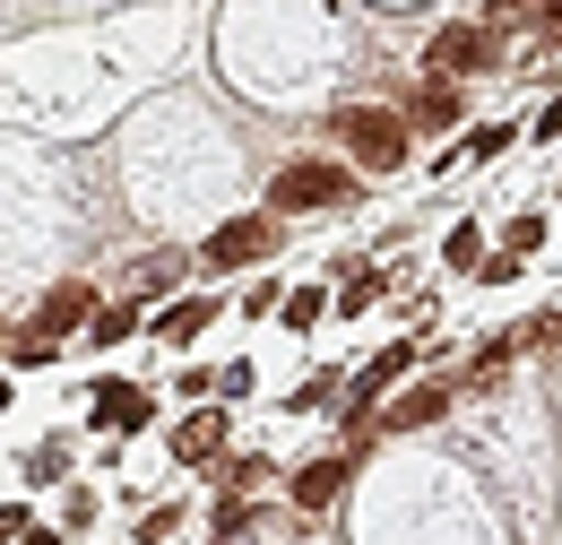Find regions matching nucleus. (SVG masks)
I'll return each instance as SVG.
<instances>
[{"instance_id":"obj_1","label":"nucleus","mask_w":562,"mask_h":545,"mask_svg":"<svg viewBox=\"0 0 562 545\" xmlns=\"http://www.w3.org/2000/svg\"><path fill=\"white\" fill-rule=\"evenodd\" d=\"M329 131H338V147H347L355 165H372V174L407 165V122L381 113V104H347V113H329Z\"/></svg>"},{"instance_id":"obj_2","label":"nucleus","mask_w":562,"mask_h":545,"mask_svg":"<svg viewBox=\"0 0 562 545\" xmlns=\"http://www.w3.org/2000/svg\"><path fill=\"white\" fill-rule=\"evenodd\" d=\"M347 191H355L347 165H321V156H303V165H285L278 182H269V208H285V216H294V208H338Z\"/></svg>"},{"instance_id":"obj_3","label":"nucleus","mask_w":562,"mask_h":545,"mask_svg":"<svg viewBox=\"0 0 562 545\" xmlns=\"http://www.w3.org/2000/svg\"><path fill=\"white\" fill-rule=\"evenodd\" d=\"M269 252H278V225H269V216H225L209 243H200V269L225 277V269H251V260H269Z\"/></svg>"},{"instance_id":"obj_4","label":"nucleus","mask_w":562,"mask_h":545,"mask_svg":"<svg viewBox=\"0 0 562 545\" xmlns=\"http://www.w3.org/2000/svg\"><path fill=\"white\" fill-rule=\"evenodd\" d=\"M432 69H441V78H476V69H493V35H485V26H441V35H432Z\"/></svg>"},{"instance_id":"obj_5","label":"nucleus","mask_w":562,"mask_h":545,"mask_svg":"<svg viewBox=\"0 0 562 545\" xmlns=\"http://www.w3.org/2000/svg\"><path fill=\"white\" fill-rule=\"evenodd\" d=\"M78 321H95V294H87V286H53V294H44V303H35V338H70Z\"/></svg>"},{"instance_id":"obj_6","label":"nucleus","mask_w":562,"mask_h":545,"mask_svg":"<svg viewBox=\"0 0 562 545\" xmlns=\"http://www.w3.org/2000/svg\"><path fill=\"white\" fill-rule=\"evenodd\" d=\"M347 477H355V451H338V459H312V468L294 477V511H329V502L347 493Z\"/></svg>"},{"instance_id":"obj_7","label":"nucleus","mask_w":562,"mask_h":545,"mask_svg":"<svg viewBox=\"0 0 562 545\" xmlns=\"http://www.w3.org/2000/svg\"><path fill=\"white\" fill-rule=\"evenodd\" d=\"M95 424L139 433V424H147V390H139V381H95Z\"/></svg>"},{"instance_id":"obj_8","label":"nucleus","mask_w":562,"mask_h":545,"mask_svg":"<svg viewBox=\"0 0 562 545\" xmlns=\"http://www.w3.org/2000/svg\"><path fill=\"white\" fill-rule=\"evenodd\" d=\"M398 122H407V131H450V122H459V96H450V78H432V87H416Z\"/></svg>"},{"instance_id":"obj_9","label":"nucleus","mask_w":562,"mask_h":545,"mask_svg":"<svg viewBox=\"0 0 562 545\" xmlns=\"http://www.w3.org/2000/svg\"><path fill=\"white\" fill-rule=\"evenodd\" d=\"M173 451H182L191 468H216V459H225V415H191V424L173 433Z\"/></svg>"},{"instance_id":"obj_10","label":"nucleus","mask_w":562,"mask_h":545,"mask_svg":"<svg viewBox=\"0 0 562 545\" xmlns=\"http://www.w3.org/2000/svg\"><path fill=\"white\" fill-rule=\"evenodd\" d=\"M209 321H216V303H209V294H182V303H173V312H165V321H156V338L191 346V338H200V330H209Z\"/></svg>"},{"instance_id":"obj_11","label":"nucleus","mask_w":562,"mask_h":545,"mask_svg":"<svg viewBox=\"0 0 562 545\" xmlns=\"http://www.w3.org/2000/svg\"><path fill=\"white\" fill-rule=\"evenodd\" d=\"M441 408H450V390H432V381H424V390H407V399L390 408V433H416V424H432Z\"/></svg>"},{"instance_id":"obj_12","label":"nucleus","mask_w":562,"mask_h":545,"mask_svg":"<svg viewBox=\"0 0 562 545\" xmlns=\"http://www.w3.org/2000/svg\"><path fill=\"white\" fill-rule=\"evenodd\" d=\"M407 364H416V346H381V355H372V372H363V381H355V408H363V399H372V390H390V381H398V372H407Z\"/></svg>"},{"instance_id":"obj_13","label":"nucleus","mask_w":562,"mask_h":545,"mask_svg":"<svg viewBox=\"0 0 562 545\" xmlns=\"http://www.w3.org/2000/svg\"><path fill=\"white\" fill-rule=\"evenodd\" d=\"M131 330H139V312H131V303H104V312L87 321V338H95V346H122Z\"/></svg>"},{"instance_id":"obj_14","label":"nucleus","mask_w":562,"mask_h":545,"mask_svg":"<svg viewBox=\"0 0 562 545\" xmlns=\"http://www.w3.org/2000/svg\"><path fill=\"white\" fill-rule=\"evenodd\" d=\"M450 269H485V234H476V225L450 234Z\"/></svg>"},{"instance_id":"obj_15","label":"nucleus","mask_w":562,"mask_h":545,"mask_svg":"<svg viewBox=\"0 0 562 545\" xmlns=\"http://www.w3.org/2000/svg\"><path fill=\"white\" fill-rule=\"evenodd\" d=\"M321 321V286H303V294H285V330H312Z\"/></svg>"},{"instance_id":"obj_16","label":"nucleus","mask_w":562,"mask_h":545,"mask_svg":"<svg viewBox=\"0 0 562 545\" xmlns=\"http://www.w3.org/2000/svg\"><path fill=\"white\" fill-rule=\"evenodd\" d=\"M372 294H381V277H372V269H355V277H347V294H338V312H363Z\"/></svg>"},{"instance_id":"obj_17","label":"nucleus","mask_w":562,"mask_h":545,"mask_svg":"<svg viewBox=\"0 0 562 545\" xmlns=\"http://www.w3.org/2000/svg\"><path fill=\"white\" fill-rule=\"evenodd\" d=\"M243 529H251V511H243V502H225V511H216V545H234Z\"/></svg>"},{"instance_id":"obj_18","label":"nucleus","mask_w":562,"mask_h":545,"mask_svg":"<svg viewBox=\"0 0 562 545\" xmlns=\"http://www.w3.org/2000/svg\"><path fill=\"white\" fill-rule=\"evenodd\" d=\"M519 18H528V0H485V26H493V35H502V26H519Z\"/></svg>"},{"instance_id":"obj_19","label":"nucleus","mask_w":562,"mask_h":545,"mask_svg":"<svg viewBox=\"0 0 562 545\" xmlns=\"http://www.w3.org/2000/svg\"><path fill=\"white\" fill-rule=\"evenodd\" d=\"M173 286V260H139V294H165Z\"/></svg>"},{"instance_id":"obj_20","label":"nucleus","mask_w":562,"mask_h":545,"mask_svg":"<svg viewBox=\"0 0 562 545\" xmlns=\"http://www.w3.org/2000/svg\"><path fill=\"white\" fill-rule=\"evenodd\" d=\"M537 18H546V35L562 44V0H537Z\"/></svg>"},{"instance_id":"obj_21","label":"nucleus","mask_w":562,"mask_h":545,"mask_svg":"<svg viewBox=\"0 0 562 545\" xmlns=\"http://www.w3.org/2000/svg\"><path fill=\"white\" fill-rule=\"evenodd\" d=\"M18 529H26V511H0V545L18 537Z\"/></svg>"},{"instance_id":"obj_22","label":"nucleus","mask_w":562,"mask_h":545,"mask_svg":"<svg viewBox=\"0 0 562 545\" xmlns=\"http://www.w3.org/2000/svg\"><path fill=\"white\" fill-rule=\"evenodd\" d=\"M18 545H61V537L53 529H18Z\"/></svg>"},{"instance_id":"obj_23","label":"nucleus","mask_w":562,"mask_h":545,"mask_svg":"<svg viewBox=\"0 0 562 545\" xmlns=\"http://www.w3.org/2000/svg\"><path fill=\"white\" fill-rule=\"evenodd\" d=\"M0 408H9V381H0Z\"/></svg>"}]
</instances>
